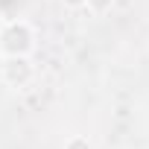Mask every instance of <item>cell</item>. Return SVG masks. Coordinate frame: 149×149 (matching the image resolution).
<instances>
[{"mask_svg": "<svg viewBox=\"0 0 149 149\" xmlns=\"http://www.w3.org/2000/svg\"><path fill=\"white\" fill-rule=\"evenodd\" d=\"M35 50V29L26 21H9L0 29V53L3 56H29Z\"/></svg>", "mask_w": 149, "mask_h": 149, "instance_id": "obj_1", "label": "cell"}, {"mask_svg": "<svg viewBox=\"0 0 149 149\" xmlns=\"http://www.w3.org/2000/svg\"><path fill=\"white\" fill-rule=\"evenodd\" d=\"M35 79V67L29 61V56H6L3 58V85L6 88H26Z\"/></svg>", "mask_w": 149, "mask_h": 149, "instance_id": "obj_2", "label": "cell"}, {"mask_svg": "<svg viewBox=\"0 0 149 149\" xmlns=\"http://www.w3.org/2000/svg\"><path fill=\"white\" fill-rule=\"evenodd\" d=\"M64 149H94V143L85 137V134H70L64 140Z\"/></svg>", "mask_w": 149, "mask_h": 149, "instance_id": "obj_3", "label": "cell"}, {"mask_svg": "<svg viewBox=\"0 0 149 149\" xmlns=\"http://www.w3.org/2000/svg\"><path fill=\"white\" fill-rule=\"evenodd\" d=\"M94 15H105V12H111V6H114V0H88L85 3Z\"/></svg>", "mask_w": 149, "mask_h": 149, "instance_id": "obj_4", "label": "cell"}, {"mask_svg": "<svg viewBox=\"0 0 149 149\" xmlns=\"http://www.w3.org/2000/svg\"><path fill=\"white\" fill-rule=\"evenodd\" d=\"M61 3H64L67 9H85V3H88V0H61Z\"/></svg>", "mask_w": 149, "mask_h": 149, "instance_id": "obj_5", "label": "cell"}, {"mask_svg": "<svg viewBox=\"0 0 149 149\" xmlns=\"http://www.w3.org/2000/svg\"><path fill=\"white\" fill-rule=\"evenodd\" d=\"M0 82H3V58H0Z\"/></svg>", "mask_w": 149, "mask_h": 149, "instance_id": "obj_6", "label": "cell"}]
</instances>
